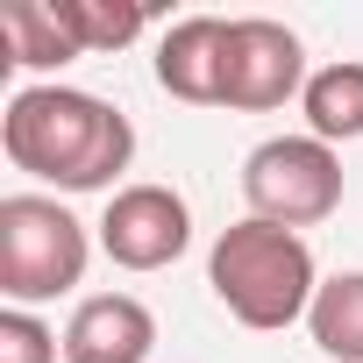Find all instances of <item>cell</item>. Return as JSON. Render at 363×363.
<instances>
[{"mask_svg":"<svg viewBox=\"0 0 363 363\" xmlns=\"http://www.w3.org/2000/svg\"><path fill=\"white\" fill-rule=\"evenodd\" d=\"M0 43H8V65L15 72H57L72 57H86L57 15V0H15L8 15H0Z\"/></svg>","mask_w":363,"mask_h":363,"instance_id":"9c48e42d","label":"cell"},{"mask_svg":"<svg viewBox=\"0 0 363 363\" xmlns=\"http://www.w3.org/2000/svg\"><path fill=\"white\" fill-rule=\"evenodd\" d=\"M186 242H193V207L178 200L171 186H121V193H107V214H100V250H107V264H121V271H164V264H178L186 257Z\"/></svg>","mask_w":363,"mask_h":363,"instance_id":"8992f818","label":"cell"},{"mask_svg":"<svg viewBox=\"0 0 363 363\" xmlns=\"http://www.w3.org/2000/svg\"><path fill=\"white\" fill-rule=\"evenodd\" d=\"M306 328H313V349H320V356H335V363H363V271H335V278H320Z\"/></svg>","mask_w":363,"mask_h":363,"instance_id":"8fae6325","label":"cell"},{"mask_svg":"<svg viewBox=\"0 0 363 363\" xmlns=\"http://www.w3.org/2000/svg\"><path fill=\"white\" fill-rule=\"evenodd\" d=\"M306 50L285 22L271 15H235L228 22V79H221V107L235 114H271L285 100L306 93Z\"/></svg>","mask_w":363,"mask_h":363,"instance_id":"5b68a950","label":"cell"},{"mask_svg":"<svg viewBox=\"0 0 363 363\" xmlns=\"http://www.w3.org/2000/svg\"><path fill=\"white\" fill-rule=\"evenodd\" d=\"M0 150L15 171L57 193H107L135 157V128L114 100L79 86H22L0 114Z\"/></svg>","mask_w":363,"mask_h":363,"instance_id":"6da1fadb","label":"cell"},{"mask_svg":"<svg viewBox=\"0 0 363 363\" xmlns=\"http://www.w3.org/2000/svg\"><path fill=\"white\" fill-rule=\"evenodd\" d=\"M57 356H65V335H50L29 306L0 313V363H57Z\"/></svg>","mask_w":363,"mask_h":363,"instance_id":"4fadbf2b","label":"cell"},{"mask_svg":"<svg viewBox=\"0 0 363 363\" xmlns=\"http://www.w3.org/2000/svg\"><path fill=\"white\" fill-rule=\"evenodd\" d=\"M299 107H306V135H320L328 150H335V143H356V135H363V65H356V57L320 65V72L306 79Z\"/></svg>","mask_w":363,"mask_h":363,"instance_id":"30bf717a","label":"cell"},{"mask_svg":"<svg viewBox=\"0 0 363 363\" xmlns=\"http://www.w3.org/2000/svg\"><path fill=\"white\" fill-rule=\"evenodd\" d=\"M207 285H214V299H221L242 328L278 335V328H292V320L313 313L320 271H313L306 235L271 228V221H235V228H221L214 250H207Z\"/></svg>","mask_w":363,"mask_h":363,"instance_id":"7a4b0ae2","label":"cell"},{"mask_svg":"<svg viewBox=\"0 0 363 363\" xmlns=\"http://www.w3.org/2000/svg\"><path fill=\"white\" fill-rule=\"evenodd\" d=\"M242 200H250V221L299 235L342 207V157L320 135H271L242 157Z\"/></svg>","mask_w":363,"mask_h":363,"instance_id":"277c9868","label":"cell"},{"mask_svg":"<svg viewBox=\"0 0 363 363\" xmlns=\"http://www.w3.org/2000/svg\"><path fill=\"white\" fill-rule=\"evenodd\" d=\"M93 264V235L86 221L50 200V193H8L0 200V292L8 306H43L57 292H72Z\"/></svg>","mask_w":363,"mask_h":363,"instance_id":"3957f363","label":"cell"},{"mask_svg":"<svg viewBox=\"0 0 363 363\" xmlns=\"http://www.w3.org/2000/svg\"><path fill=\"white\" fill-rule=\"evenodd\" d=\"M228 79V22L221 15H186L157 36V86L186 107H221Z\"/></svg>","mask_w":363,"mask_h":363,"instance_id":"ba28073f","label":"cell"},{"mask_svg":"<svg viewBox=\"0 0 363 363\" xmlns=\"http://www.w3.org/2000/svg\"><path fill=\"white\" fill-rule=\"evenodd\" d=\"M157 349V313L135 292H93L65 320V363H143Z\"/></svg>","mask_w":363,"mask_h":363,"instance_id":"52a82bcc","label":"cell"},{"mask_svg":"<svg viewBox=\"0 0 363 363\" xmlns=\"http://www.w3.org/2000/svg\"><path fill=\"white\" fill-rule=\"evenodd\" d=\"M57 15H65V29H72V43L86 57L128 50L150 29V8H135V0H57Z\"/></svg>","mask_w":363,"mask_h":363,"instance_id":"7c38bea8","label":"cell"}]
</instances>
